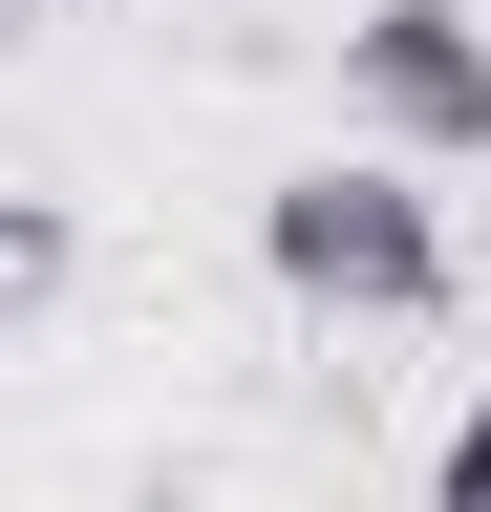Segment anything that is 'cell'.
I'll return each mask as SVG.
<instances>
[{"label":"cell","mask_w":491,"mask_h":512,"mask_svg":"<svg viewBox=\"0 0 491 512\" xmlns=\"http://www.w3.org/2000/svg\"><path fill=\"white\" fill-rule=\"evenodd\" d=\"M342 107L363 128H385V150H491V22H470V0H363V22H342Z\"/></svg>","instance_id":"cell-2"},{"label":"cell","mask_w":491,"mask_h":512,"mask_svg":"<svg viewBox=\"0 0 491 512\" xmlns=\"http://www.w3.org/2000/svg\"><path fill=\"white\" fill-rule=\"evenodd\" d=\"M427 512H491V406H449V448H427Z\"/></svg>","instance_id":"cell-3"},{"label":"cell","mask_w":491,"mask_h":512,"mask_svg":"<svg viewBox=\"0 0 491 512\" xmlns=\"http://www.w3.org/2000/svg\"><path fill=\"white\" fill-rule=\"evenodd\" d=\"M150 512H171V491H150Z\"/></svg>","instance_id":"cell-4"},{"label":"cell","mask_w":491,"mask_h":512,"mask_svg":"<svg viewBox=\"0 0 491 512\" xmlns=\"http://www.w3.org/2000/svg\"><path fill=\"white\" fill-rule=\"evenodd\" d=\"M257 256H278V299H321V320H449V214H427L406 171H278L257 192Z\"/></svg>","instance_id":"cell-1"}]
</instances>
